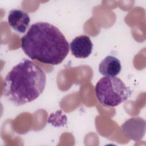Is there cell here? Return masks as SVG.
Here are the masks:
<instances>
[{
  "mask_svg": "<svg viewBox=\"0 0 146 146\" xmlns=\"http://www.w3.org/2000/svg\"><path fill=\"white\" fill-rule=\"evenodd\" d=\"M21 42L22 50L30 58L43 63L58 65L69 52L70 45L64 35L47 22L31 25Z\"/></svg>",
  "mask_w": 146,
  "mask_h": 146,
  "instance_id": "obj_1",
  "label": "cell"
},
{
  "mask_svg": "<svg viewBox=\"0 0 146 146\" xmlns=\"http://www.w3.org/2000/svg\"><path fill=\"white\" fill-rule=\"evenodd\" d=\"M46 84L44 71L30 60L23 59L6 75L3 95L15 106H21L38 98Z\"/></svg>",
  "mask_w": 146,
  "mask_h": 146,
  "instance_id": "obj_2",
  "label": "cell"
},
{
  "mask_svg": "<svg viewBox=\"0 0 146 146\" xmlns=\"http://www.w3.org/2000/svg\"><path fill=\"white\" fill-rule=\"evenodd\" d=\"M95 91L99 102L106 106L116 107L131 96L132 91L119 78L104 76L95 85Z\"/></svg>",
  "mask_w": 146,
  "mask_h": 146,
  "instance_id": "obj_3",
  "label": "cell"
},
{
  "mask_svg": "<svg viewBox=\"0 0 146 146\" xmlns=\"http://www.w3.org/2000/svg\"><path fill=\"white\" fill-rule=\"evenodd\" d=\"M145 120L140 117H132L126 120L121 128L124 135L135 141L141 140L145 133Z\"/></svg>",
  "mask_w": 146,
  "mask_h": 146,
  "instance_id": "obj_4",
  "label": "cell"
},
{
  "mask_svg": "<svg viewBox=\"0 0 146 146\" xmlns=\"http://www.w3.org/2000/svg\"><path fill=\"white\" fill-rule=\"evenodd\" d=\"M70 50L72 54L77 58H86L91 54L93 43L90 38L86 35L75 37L71 42Z\"/></svg>",
  "mask_w": 146,
  "mask_h": 146,
  "instance_id": "obj_5",
  "label": "cell"
},
{
  "mask_svg": "<svg viewBox=\"0 0 146 146\" xmlns=\"http://www.w3.org/2000/svg\"><path fill=\"white\" fill-rule=\"evenodd\" d=\"M7 21L9 25L17 32L25 33L29 27L30 18L29 14L20 9H13L9 11Z\"/></svg>",
  "mask_w": 146,
  "mask_h": 146,
  "instance_id": "obj_6",
  "label": "cell"
},
{
  "mask_svg": "<svg viewBox=\"0 0 146 146\" xmlns=\"http://www.w3.org/2000/svg\"><path fill=\"white\" fill-rule=\"evenodd\" d=\"M120 61L116 57L108 55L99 63V71L104 76H115L121 71Z\"/></svg>",
  "mask_w": 146,
  "mask_h": 146,
  "instance_id": "obj_7",
  "label": "cell"
}]
</instances>
